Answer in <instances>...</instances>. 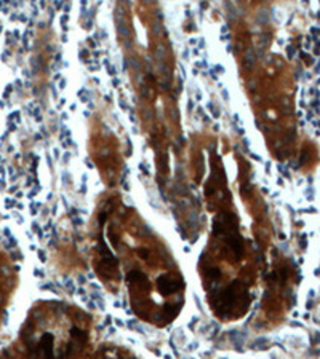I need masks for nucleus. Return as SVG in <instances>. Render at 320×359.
Segmentation results:
<instances>
[{
    "label": "nucleus",
    "mask_w": 320,
    "mask_h": 359,
    "mask_svg": "<svg viewBox=\"0 0 320 359\" xmlns=\"http://www.w3.org/2000/svg\"><path fill=\"white\" fill-rule=\"evenodd\" d=\"M255 62H256V58H255V53L251 51V50H248L245 54V66H248V69H251V67L255 66Z\"/></svg>",
    "instance_id": "obj_1"
}]
</instances>
